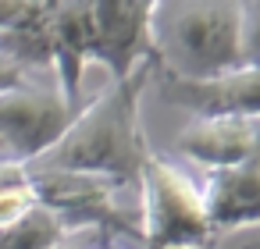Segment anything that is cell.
I'll list each match as a JSON object with an SVG mask.
<instances>
[{
    "label": "cell",
    "mask_w": 260,
    "mask_h": 249,
    "mask_svg": "<svg viewBox=\"0 0 260 249\" xmlns=\"http://www.w3.org/2000/svg\"><path fill=\"white\" fill-rule=\"evenodd\" d=\"M153 64H143L121 79H111L100 96L79 107L68 132L29 167H54V171H82L104 174L128 189H136L146 157L153 153L139 121L143 89L150 82Z\"/></svg>",
    "instance_id": "7a4b0ae2"
},
{
    "label": "cell",
    "mask_w": 260,
    "mask_h": 249,
    "mask_svg": "<svg viewBox=\"0 0 260 249\" xmlns=\"http://www.w3.org/2000/svg\"><path fill=\"white\" fill-rule=\"evenodd\" d=\"M25 68H29V64H22L15 54H8V50H4V43H0V89H8L11 82H18Z\"/></svg>",
    "instance_id": "7c38bea8"
},
{
    "label": "cell",
    "mask_w": 260,
    "mask_h": 249,
    "mask_svg": "<svg viewBox=\"0 0 260 249\" xmlns=\"http://www.w3.org/2000/svg\"><path fill=\"white\" fill-rule=\"evenodd\" d=\"M175 150L207 171H228L260 153V118H192Z\"/></svg>",
    "instance_id": "9c48e42d"
},
{
    "label": "cell",
    "mask_w": 260,
    "mask_h": 249,
    "mask_svg": "<svg viewBox=\"0 0 260 249\" xmlns=\"http://www.w3.org/2000/svg\"><path fill=\"white\" fill-rule=\"evenodd\" d=\"M246 249H260V238H253V242H249V245H246Z\"/></svg>",
    "instance_id": "9a60e30c"
},
{
    "label": "cell",
    "mask_w": 260,
    "mask_h": 249,
    "mask_svg": "<svg viewBox=\"0 0 260 249\" xmlns=\"http://www.w3.org/2000/svg\"><path fill=\"white\" fill-rule=\"evenodd\" d=\"M22 174H25L22 164H15V160H0V185H8V182H15V178H22Z\"/></svg>",
    "instance_id": "5bb4252c"
},
{
    "label": "cell",
    "mask_w": 260,
    "mask_h": 249,
    "mask_svg": "<svg viewBox=\"0 0 260 249\" xmlns=\"http://www.w3.org/2000/svg\"><path fill=\"white\" fill-rule=\"evenodd\" d=\"M153 72L171 79H214L242 64L239 0H153L146 22Z\"/></svg>",
    "instance_id": "3957f363"
},
{
    "label": "cell",
    "mask_w": 260,
    "mask_h": 249,
    "mask_svg": "<svg viewBox=\"0 0 260 249\" xmlns=\"http://www.w3.org/2000/svg\"><path fill=\"white\" fill-rule=\"evenodd\" d=\"M79 100L61 86L54 68H25L18 82L0 89V146L8 160L29 167L75 121Z\"/></svg>",
    "instance_id": "277c9868"
},
{
    "label": "cell",
    "mask_w": 260,
    "mask_h": 249,
    "mask_svg": "<svg viewBox=\"0 0 260 249\" xmlns=\"http://www.w3.org/2000/svg\"><path fill=\"white\" fill-rule=\"evenodd\" d=\"M89 235H96V231H68V235H61L50 249H89V245H93Z\"/></svg>",
    "instance_id": "4fadbf2b"
},
{
    "label": "cell",
    "mask_w": 260,
    "mask_h": 249,
    "mask_svg": "<svg viewBox=\"0 0 260 249\" xmlns=\"http://www.w3.org/2000/svg\"><path fill=\"white\" fill-rule=\"evenodd\" d=\"M153 0H36V15L4 32L8 54L29 68H54L61 86L79 100L82 72L89 61L121 79L150 61L146 22Z\"/></svg>",
    "instance_id": "6da1fadb"
},
{
    "label": "cell",
    "mask_w": 260,
    "mask_h": 249,
    "mask_svg": "<svg viewBox=\"0 0 260 249\" xmlns=\"http://www.w3.org/2000/svg\"><path fill=\"white\" fill-rule=\"evenodd\" d=\"M160 96L192 118H260V68L239 64L196 82L160 75Z\"/></svg>",
    "instance_id": "52a82bcc"
},
{
    "label": "cell",
    "mask_w": 260,
    "mask_h": 249,
    "mask_svg": "<svg viewBox=\"0 0 260 249\" xmlns=\"http://www.w3.org/2000/svg\"><path fill=\"white\" fill-rule=\"evenodd\" d=\"M207 224L221 242L232 231L260 228V153L228 171H207L200 185Z\"/></svg>",
    "instance_id": "ba28073f"
},
{
    "label": "cell",
    "mask_w": 260,
    "mask_h": 249,
    "mask_svg": "<svg viewBox=\"0 0 260 249\" xmlns=\"http://www.w3.org/2000/svg\"><path fill=\"white\" fill-rule=\"evenodd\" d=\"M36 203L47 206L68 231H107L121 238H139V206H125V189L104 174L25 167Z\"/></svg>",
    "instance_id": "8992f818"
},
{
    "label": "cell",
    "mask_w": 260,
    "mask_h": 249,
    "mask_svg": "<svg viewBox=\"0 0 260 249\" xmlns=\"http://www.w3.org/2000/svg\"><path fill=\"white\" fill-rule=\"evenodd\" d=\"M139 242L146 249H210L217 238L207 224L200 185L160 153H150L139 171Z\"/></svg>",
    "instance_id": "5b68a950"
},
{
    "label": "cell",
    "mask_w": 260,
    "mask_h": 249,
    "mask_svg": "<svg viewBox=\"0 0 260 249\" xmlns=\"http://www.w3.org/2000/svg\"><path fill=\"white\" fill-rule=\"evenodd\" d=\"M36 15V0H0V36L22 29Z\"/></svg>",
    "instance_id": "8fae6325"
},
{
    "label": "cell",
    "mask_w": 260,
    "mask_h": 249,
    "mask_svg": "<svg viewBox=\"0 0 260 249\" xmlns=\"http://www.w3.org/2000/svg\"><path fill=\"white\" fill-rule=\"evenodd\" d=\"M242 11V64L260 68V0H239Z\"/></svg>",
    "instance_id": "30bf717a"
}]
</instances>
